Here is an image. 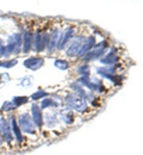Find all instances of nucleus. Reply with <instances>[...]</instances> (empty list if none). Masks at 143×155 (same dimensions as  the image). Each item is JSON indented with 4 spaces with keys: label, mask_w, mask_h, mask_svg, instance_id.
<instances>
[{
    "label": "nucleus",
    "mask_w": 143,
    "mask_h": 155,
    "mask_svg": "<svg viewBox=\"0 0 143 155\" xmlns=\"http://www.w3.org/2000/svg\"><path fill=\"white\" fill-rule=\"evenodd\" d=\"M11 101H12V103H13V105L18 109L19 106L24 105V104H26V103L29 101V97H25V96H17V97L12 98V100H11Z\"/></svg>",
    "instance_id": "obj_21"
},
{
    "label": "nucleus",
    "mask_w": 143,
    "mask_h": 155,
    "mask_svg": "<svg viewBox=\"0 0 143 155\" xmlns=\"http://www.w3.org/2000/svg\"><path fill=\"white\" fill-rule=\"evenodd\" d=\"M18 60L17 58H10V60H0V68L10 69L15 66H17Z\"/></svg>",
    "instance_id": "obj_19"
},
{
    "label": "nucleus",
    "mask_w": 143,
    "mask_h": 155,
    "mask_svg": "<svg viewBox=\"0 0 143 155\" xmlns=\"http://www.w3.org/2000/svg\"><path fill=\"white\" fill-rule=\"evenodd\" d=\"M64 104L67 105L68 109H70L72 111H78V112H83L87 110V99L76 96V94H67L64 97Z\"/></svg>",
    "instance_id": "obj_2"
},
{
    "label": "nucleus",
    "mask_w": 143,
    "mask_h": 155,
    "mask_svg": "<svg viewBox=\"0 0 143 155\" xmlns=\"http://www.w3.org/2000/svg\"><path fill=\"white\" fill-rule=\"evenodd\" d=\"M31 84H32V77H25L21 79V81H19V85L23 87H29Z\"/></svg>",
    "instance_id": "obj_26"
},
{
    "label": "nucleus",
    "mask_w": 143,
    "mask_h": 155,
    "mask_svg": "<svg viewBox=\"0 0 143 155\" xmlns=\"http://www.w3.org/2000/svg\"><path fill=\"white\" fill-rule=\"evenodd\" d=\"M17 107L13 105V103L12 101H5L4 104H2V106H1V111H4V112H11V111H13V110H16Z\"/></svg>",
    "instance_id": "obj_24"
},
{
    "label": "nucleus",
    "mask_w": 143,
    "mask_h": 155,
    "mask_svg": "<svg viewBox=\"0 0 143 155\" xmlns=\"http://www.w3.org/2000/svg\"><path fill=\"white\" fill-rule=\"evenodd\" d=\"M57 123H59V117L56 115V112L49 111V112H47L44 115V124L48 128H54Z\"/></svg>",
    "instance_id": "obj_18"
},
{
    "label": "nucleus",
    "mask_w": 143,
    "mask_h": 155,
    "mask_svg": "<svg viewBox=\"0 0 143 155\" xmlns=\"http://www.w3.org/2000/svg\"><path fill=\"white\" fill-rule=\"evenodd\" d=\"M0 134L2 136V140L5 143H12L15 141V137L11 130V125L7 118L5 117H0Z\"/></svg>",
    "instance_id": "obj_8"
},
{
    "label": "nucleus",
    "mask_w": 143,
    "mask_h": 155,
    "mask_svg": "<svg viewBox=\"0 0 143 155\" xmlns=\"http://www.w3.org/2000/svg\"><path fill=\"white\" fill-rule=\"evenodd\" d=\"M74 28L69 26L64 31H61L60 32V36H59V42H57V50H62L66 48L67 44L70 43V41L74 36Z\"/></svg>",
    "instance_id": "obj_9"
},
{
    "label": "nucleus",
    "mask_w": 143,
    "mask_h": 155,
    "mask_svg": "<svg viewBox=\"0 0 143 155\" xmlns=\"http://www.w3.org/2000/svg\"><path fill=\"white\" fill-rule=\"evenodd\" d=\"M54 66L60 69V71H67L69 68V62L67 60H61V58H56L54 61Z\"/></svg>",
    "instance_id": "obj_20"
},
{
    "label": "nucleus",
    "mask_w": 143,
    "mask_h": 155,
    "mask_svg": "<svg viewBox=\"0 0 143 155\" xmlns=\"http://www.w3.org/2000/svg\"><path fill=\"white\" fill-rule=\"evenodd\" d=\"M2 143H4V140H2V136H1V134H0V148H1Z\"/></svg>",
    "instance_id": "obj_27"
},
{
    "label": "nucleus",
    "mask_w": 143,
    "mask_h": 155,
    "mask_svg": "<svg viewBox=\"0 0 143 155\" xmlns=\"http://www.w3.org/2000/svg\"><path fill=\"white\" fill-rule=\"evenodd\" d=\"M107 42L106 41H102L99 43H96V45L82 58L83 61H94V60H100V58L105 55L106 49H107Z\"/></svg>",
    "instance_id": "obj_4"
},
{
    "label": "nucleus",
    "mask_w": 143,
    "mask_h": 155,
    "mask_svg": "<svg viewBox=\"0 0 143 155\" xmlns=\"http://www.w3.org/2000/svg\"><path fill=\"white\" fill-rule=\"evenodd\" d=\"M59 118H60L61 122H63V123L67 124V125H70V124L74 123V114H73V111H72L70 109H68V107L62 109V110L59 111Z\"/></svg>",
    "instance_id": "obj_16"
},
{
    "label": "nucleus",
    "mask_w": 143,
    "mask_h": 155,
    "mask_svg": "<svg viewBox=\"0 0 143 155\" xmlns=\"http://www.w3.org/2000/svg\"><path fill=\"white\" fill-rule=\"evenodd\" d=\"M96 38H94V36H89V37H86L85 39V42H83V44H82L81 47V50H80V53H79V55H78V58H83L94 45H96Z\"/></svg>",
    "instance_id": "obj_17"
},
{
    "label": "nucleus",
    "mask_w": 143,
    "mask_h": 155,
    "mask_svg": "<svg viewBox=\"0 0 143 155\" xmlns=\"http://www.w3.org/2000/svg\"><path fill=\"white\" fill-rule=\"evenodd\" d=\"M85 39H86L85 36H76L75 38H73L70 41V43L67 47V51H66L68 58H78Z\"/></svg>",
    "instance_id": "obj_6"
},
{
    "label": "nucleus",
    "mask_w": 143,
    "mask_h": 155,
    "mask_svg": "<svg viewBox=\"0 0 143 155\" xmlns=\"http://www.w3.org/2000/svg\"><path fill=\"white\" fill-rule=\"evenodd\" d=\"M5 47H6V51H7L8 58L11 55L19 54L21 51V47H23V34L13 32L12 35H10L7 41H6Z\"/></svg>",
    "instance_id": "obj_1"
},
{
    "label": "nucleus",
    "mask_w": 143,
    "mask_h": 155,
    "mask_svg": "<svg viewBox=\"0 0 143 155\" xmlns=\"http://www.w3.org/2000/svg\"><path fill=\"white\" fill-rule=\"evenodd\" d=\"M31 118H32L36 128H38V129L43 128L44 116H43V112H42L40 105H37V104H32L31 105Z\"/></svg>",
    "instance_id": "obj_12"
},
{
    "label": "nucleus",
    "mask_w": 143,
    "mask_h": 155,
    "mask_svg": "<svg viewBox=\"0 0 143 155\" xmlns=\"http://www.w3.org/2000/svg\"><path fill=\"white\" fill-rule=\"evenodd\" d=\"M17 123H18V127H19V129L21 130L23 134L36 135V125H35L31 116L28 112L21 114L17 117Z\"/></svg>",
    "instance_id": "obj_3"
},
{
    "label": "nucleus",
    "mask_w": 143,
    "mask_h": 155,
    "mask_svg": "<svg viewBox=\"0 0 143 155\" xmlns=\"http://www.w3.org/2000/svg\"><path fill=\"white\" fill-rule=\"evenodd\" d=\"M34 36L35 34L31 31H25L23 34V47H21V53L29 54L34 49Z\"/></svg>",
    "instance_id": "obj_13"
},
{
    "label": "nucleus",
    "mask_w": 143,
    "mask_h": 155,
    "mask_svg": "<svg viewBox=\"0 0 143 155\" xmlns=\"http://www.w3.org/2000/svg\"><path fill=\"white\" fill-rule=\"evenodd\" d=\"M4 58H7L8 55H7V51H6V47H5V44H4V41L0 37V60Z\"/></svg>",
    "instance_id": "obj_25"
},
{
    "label": "nucleus",
    "mask_w": 143,
    "mask_h": 155,
    "mask_svg": "<svg viewBox=\"0 0 143 155\" xmlns=\"http://www.w3.org/2000/svg\"><path fill=\"white\" fill-rule=\"evenodd\" d=\"M60 32L61 31L55 29L49 34V42H48V47H47V51L49 54H53V53H55V50H57V42H59Z\"/></svg>",
    "instance_id": "obj_15"
},
{
    "label": "nucleus",
    "mask_w": 143,
    "mask_h": 155,
    "mask_svg": "<svg viewBox=\"0 0 143 155\" xmlns=\"http://www.w3.org/2000/svg\"><path fill=\"white\" fill-rule=\"evenodd\" d=\"M50 94L47 92V91H43V90H37L36 92H34L31 94V99L32 100H41V99H44V98L49 97Z\"/></svg>",
    "instance_id": "obj_22"
},
{
    "label": "nucleus",
    "mask_w": 143,
    "mask_h": 155,
    "mask_svg": "<svg viewBox=\"0 0 143 155\" xmlns=\"http://www.w3.org/2000/svg\"><path fill=\"white\" fill-rule=\"evenodd\" d=\"M89 71H91V68H89L88 63H83L82 66L78 68V72L81 77H89Z\"/></svg>",
    "instance_id": "obj_23"
},
{
    "label": "nucleus",
    "mask_w": 143,
    "mask_h": 155,
    "mask_svg": "<svg viewBox=\"0 0 143 155\" xmlns=\"http://www.w3.org/2000/svg\"><path fill=\"white\" fill-rule=\"evenodd\" d=\"M97 74L99 75L102 79H107L110 81H112L113 84L118 85L116 80H118V82H121V78L117 75V71H116V67L112 66H105V67H102V68H98L97 69Z\"/></svg>",
    "instance_id": "obj_7"
},
{
    "label": "nucleus",
    "mask_w": 143,
    "mask_h": 155,
    "mask_svg": "<svg viewBox=\"0 0 143 155\" xmlns=\"http://www.w3.org/2000/svg\"><path fill=\"white\" fill-rule=\"evenodd\" d=\"M0 85H1V81H0Z\"/></svg>",
    "instance_id": "obj_28"
},
{
    "label": "nucleus",
    "mask_w": 143,
    "mask_h": 155,
    "mask_svg": "<svg viewBox=\"0 0 143 155\" xmlns=\"http://www.w3.org/2000/svg\"><path fill=\"white\" fill-rule=\"evenodd\" d=\"M49 42V34L45 31H37L34 36V50L36 53H42L47 50Z\"/></svg>",
    "instance_id": "obj_5"
},
{
    "label": "nucleus",
    "mask_w": 143,
    "mask_h": 155,
    "mask_svg": "<svg viewBox=\"0 0 143 155\" xmlns=\"http://www.w3.org/2000/svg\"><path fill=\"white\" fill-rule=\"evenodd\" d=\"M118 61H119V55H118V53H117V50H116L115 48H111V49H110L107 53H105V55L99 60V62L102 63L104 66H110V67L115 66Z\"/></svg>",
    "instance_id": "obj_11"
},
{
    "label": "nucleus",
    "mask_w": 143,
    "mask_h": 155,
    "mask_svg": "<svg viewBox=\"0 0 143 155\" xmlns=\"http://www.w3.org/2000/svg\"><path fill=\"white\" fill-rule=\"evenodd\" d=\"M8 122H10V125H11V130H12V134H13V137L15 140L18 142V143H21L24 142V135L21 133V130L18 127V123H17V117L11 115L10 118H8Z\"/></svg>",
    "instance_id": "obj_14"
},
{
    "label": "nucleus",
    "mask_w": 143,
    "mask_h": 155,
    "mask_svg": "<svg viewBox=\"0 0 143 155\" xmlns=\"http://www.w3.org/2000/svg\"><path fill=\"white\" fill-rule=\"evenodd\" d=\"M23 66L29 71L36 72L44 66V58H41V56H31V58L23 61Z\"/></svg>",
    "instance_id": "obj_10"
}]
</instances>
